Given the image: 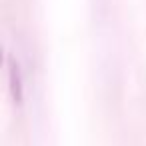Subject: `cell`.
Instances as JSON below:
<instances>
[{
    "label": "cell",
    "mask_w": 146,
    "mask_h": 146,
    "mask_svg": "<svg viewBox=\"0 0 146 146\" xmlns=\"http://www.w3.org/2000/svg\"><path fill=\"white\" fill-rule=\"evenodd\" d=\"M8 72H10V84H12V96L16 102L22 98V84H20V70L14 58H8Z\"/></svg>",
    "instance_id": "6da1fadb"
}]
</instances>
